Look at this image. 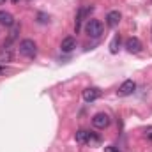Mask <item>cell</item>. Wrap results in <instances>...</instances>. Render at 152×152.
<instances>
[{"label":"cell","instance_id":"14","mask_svg":"<svg viewBox=\"0 0 152 152\" xmlns=\"http://www.w3.org/2000/svg\"><path fill=\"white\" fill-rule=\"evenodd\" d=\"M37 18H39V21H41V23H46V21H50V18H48V16H46V14H42V12H41V14H39Z\"/></svg>","mask_w":152,"mask_h":152},{"label":"cell","instance_id":"16","mask_svg":"<svg viewBox=\"0 0 152 152\" xmlns=\"http://www.w3.org/2000/svg\"><path fill=\"white\" fill-rule=\"evenodd\" d=\"M104 152H120V151H117L113 145H110V147H104Z\"/></svg>","mask_w":152,"mask_h":152},{"label":"cell","instance_id":"17","mask_svg":"<svg viewBox=\"0 0 152 152\" xmlns=\"http://www.w3.org/2000/svg\"><path fill=\"white\" fill-rule=\"evenodd\" d=\"M4 69H5V67H4V66H2V62H0V73H4Z\"/></svg>","mask_w":152,"mask_h":152},{"label":"cell","instance_id":"5","mask_svg":"<svg viewBox=\"0 0 152 152\" xmlns=\"http://www.w3.org/2000/svg\"><path fill=\"white\" fill-rule=\"evenodd\" d=\"M83 101H87V103H94L96 99H99V96H101V90L97 88V87H88V88H85L83 90Z\"/></svg>","mask_w":152,"mask_h":152},{"label":"cell","instance_id":"18","mask_svg":"<svg viewBox=\"0 0 152 152\" xmlns=\"http://www.w3.org/2000/svg\"><path fill=\"white\" fill-rule=\"evenodd\" d=\"M12 2H14V4H18V2H20V0H12Z\"/></svg>","mask_w":152,"mask_h":152},{"label":"cell","instance_id":"19","mask_svg":"<svg viewBox=\"0 0 152 152\" xmlns=\"http://www.w3.org/2000/svg\"><path fill=\"white\" fill-rule=\"evenodd\" d=\"M0 4H5V0H0Z\"/></svg>","mask_w":152,"mask_h":152},{"label":"cell","instance_id":"13","mask_svg":"<svg viewBox=\"0 0 152 152\" xmlns=\"http://www.w3.org/2000/svg\"><path fill=\"white\" fill-rule=\"evenodd\" d=\"M118 46H120V34H115L112 42H110V51L112 53H117L118 51Z\"/></svg>","mask_w":152,"mask_h":152},{"label":"cell","instance_id":"7","mask_svg":"<svg viewBox=\"0 0 152 152\" xmlns=\"http://www.w3.org/2000/svg\"><path fill=\"white\" fill-rule=\"evenodd\" d=\"M120 20H122V14H120L118 11H110V12L106 14V25L112 27V28H115V27L120 23Z\"/></svg>","mask_w":152,"mask_h":152},{"label":"cell","instance_id":"15","mask_svg":"<svg viewBox=\"0 0 152 152\" xmlns=\"http://www.w3.org/2000/svg\"><path fill=\"white\" fill-rule=\"evenodd\" d=\"M145 136L152 142V127H147V129H145Z\"/></svg>","mask_w":152,"mask_h":152},{"label":"cell","instance_id":"3","mask_svg":"<svg viewBox=\"0 0 152 152\" xmlns=\"http://www.w3.org/2000/svg\"><path fill=\"white\" fill-rule=\"evenodd\" d=\"M110 117L104 113V112H99V113H96L92 117V126L94 127H97V129H106L108 126H110Z\"/></svg>","mask_w":152,"mask_h":152},{"label":"cell","instance_id":"12","mask_svg":"<svg viewBox=\"0 0 152 152\" xmlns=\"http://www.w3.org/2000/svg\"><path fill=\"white\" fill-rule=\"evenodd\" d=\"M97 143H101V136L99 134H96V133H92V131H88V138H87V145H97Z\"/></svg>","mask_w":152,"mask_h":152},{"label":"cell","instance_id":"4","mask_svg":"<svg viewBox=\"0 0 152 152\" xmlns=\"http://www.w3.org/2000/svg\"><path fill=\"white\" fill-rule=\"evenodd\" d=\"M134 90H136V83H134L133 80H126V81H124V83L118 87L117 94H118L120 97H126V96H131Z\"/></svg>","mask_w":152,"mask_h":152},{"label":"cell","instance_id":"8","mask_svg":"<svg viewBox=\"0 0 152 152\" xmlns=\"http://www.w3.org/2000/svg\"><path fill=\"white\" fill-rule=\"evenodd\" d=\"M90 11H92V7H81V9L78 11V14H76V21H75V32H80L83 18H85V16H87Z\"/></svg>","mask_w":152,"mask_h":152},{"label":"cell","instance_id":"10","mask_svg":"<svg viewBox=\"0 0 152 152\" xmlns=\"http://www.w3.org/2000/svg\"><path fill=\"white\" fill-rule=\"evenodd\" d=\"M0 23L5 27H12L14 25V16L7 11H0Z\"/></svg>","mask_w":152,"mask_h":152},{"label":"cell","instance_id":"11","mask_svg":"<svg viewBox=\"0 0 152 152\" xmlns=\"http://www.w3.org/2000/svg\"><path fill=\"white\" fill-rule=\"evenodd\" d=\"M76 142L80 143V145H87V138H88V131H85V129H80V131H76Z\"/></svg>","mask_w":152,"mask_h":152},{"label":"cell","instance_id":"9","mask_svg":"<svg viewBox=\"0 0 152 152\" xmlns=\"http://www.w3.org/2000/svg\"><path fill=\"white\" fill-rule=\"evenodd\" d=\"M75 48H76V39H75V37H66V39H62V42H60V50H62L64 53H71Z\"/></svg>","mask_w":152,"mask_h":152},{"label":"cell","instance_id":"2","mask_svg":"<svg viewBox=\"0 0 152 152\" xmlns=\"http://www.w3.org/2000/svg\"><path fill=\"white\" fill-rule=\"evenodd\" d=\"M20 53L23 55V57H27V58H34L36 55H37V44L32 41V39H23L21 42H20Z\"/></svg>","mask_w":152,"mask_h":152},{"label":"cell","instance_id":"6","mask_svg":"<svg viewBox=\"0 0 152 152\" xmlns=\"http://www.w3.org/2000/svg\"><path fill=\"white\" fill-rule=\"evenodd\" d=\"M126 48H127L129 53H140L143 46H142V41L138 37H129L126 41Z\"/></svg>","mask_w":152,"mask_h":152},{"label":"cell","instance_id":"1","mask_svg":"<svg viewBox=\"0 0 152 152\" xmlns=\"http://www.w3.org/2000/svg\"><path fill=\"white\" fill-rule=\"evenodd\" d=\"M85 32L87 36L92 39H99L104 32V25L99 21V20H88L87 25H85Z\"/></svg>","mask_w":152,"mask_h":152}]
</instances>
